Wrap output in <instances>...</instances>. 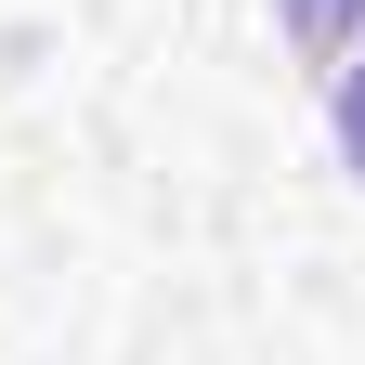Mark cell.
Returning a JSON list of instances; mask_svg holds the SVG:
<instances>
[{
  "mask_svg": "<svg viewBox=\"0 0 365 365\" xmlns=\"http://www.w3.org/2000/svg\"><path fill=\"white\" fill-rule=\"evenodd\" d=\"M339 157H352V170H365V53H352V66H339Z\"/></svg>",
  "mask_w": 365,
  "mask_h": 365,
  "instance_id": "1",
  "label": "cell"
}]
</instances>
